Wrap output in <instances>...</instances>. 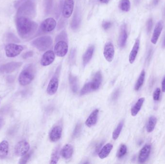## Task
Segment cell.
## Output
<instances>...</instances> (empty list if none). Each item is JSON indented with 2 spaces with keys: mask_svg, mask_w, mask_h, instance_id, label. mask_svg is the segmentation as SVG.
Wrapping results in <instances>:
<instances>
[{
  "mask_svg": "<svg viewBox=\"0 0 165 164\" xmlns=\"http://www.w3.org/2000/svg\"><path fill=\"white\" fill-rule=\"evenodd\" d=\"M30 148V144L28 142L25 140L20 141L15 146V154L18 157H23L28 153Z\"/></svg>",
  "mask_w": 165,
  "mask_h": 164,
  "instance_id": "cell-6",
  "label": "cell"
},
{
  "mask_svg": "<svg viewBox=\"0 0 165 164\" xmlns=\"http://www.w3.org/2000/svg\"><path fill=\"white\" fill-rule=\"evenodd\" d=\"M82 16L80 9L77 8L74 13V16L71 21V26L73 30H77L81 25Z\"/></svg>",
  "mask_w": 165,
  "mask_h": 164,
  "instance_id": "cell-13",
  "label": "cell"
},
{
  "mask_svg": "<svg viewBox=\"0 0 165 164\" xmlns=\"http://www.w3.org/2000/svg\"><path fill=\"white\" fill-rule=\"evenodd\" d=\"M55 58V54L53 51L49 50L43 54L41 60V64L43 66H47L51 64Z\"/></svg>",
  "mask_w": 165,
  "mask_h": 164,
  "instance_id": "cell-14",
  "label": "cell"
},
{
  "mask_svg": "<svg viewBox=\"0 0 165 164\" xmlns=\"http://www.w3.org/2000/svg\"><path fill=\"white\" fill-rule=\"evenodd\" d=\"M161 89L160 88H157L153 94V99L155 101L159 100L160 95Z\"/></svg>",
  "mask_w": 165,
  "mask_h": 164,
  "instance_id": "cell-38",
  "label": "cell"
},
{
  "mask_svg": "<svg viewBox=\"0 0 165 164\" xmlns=\"http://www.w3.org/2000/svg\"><path fill=\"white\" fill-rule=\"evenodd\" d=\"M68 40V37H67V34L65 31H62L61 33L57 37L56 41L57 43L58 41H66Z\"/></svg>",
  "mask_w": 165,
  "mask_h": 164,
  "instance_id": "cell-35",
  "label": "cell"
},
{
  "mask_svg": "<svg viewBox=\"0 0 165 164\" xmlns=\"http://www.w3.org/2000/svg\"><path fill=\"white\" fill-rule=\"evenodd\" d=\"M94 46H90L87 48L86 52L83 55L82 62H83V64L84 66H86L91 59L92 57L93 56V54L94 52Z\"/></svg>",
  "mask_w": 165,
  "mask_h": 164,
  "instance_id": "cell-21",
  "label": "cell"
},
{
  "mask_svg": "<svg viewBox=\"0 0 165 164\" xmlns=\"http://www.w3.org/2000/svg\"><path fill=\"white\" fill-rule=\"evenodd\" d=\"M159 0H153V4L155 5H158V3H159Z\"/></svg>",
  "mask_w": 165,
  "mask_h": 164,
  "instance_id": "cell-47",
  "label": "cell"
},
{
  "mask_svg": "<svg viewBox=\"0 0 165 164\" xmlns=\"http://www.w3.org/2000/svg\"><path fill=\"white\" fill-rule=\"evenodd\" d=\"M59 87V78L58 75L56 74L50 79L47 86V94L50 95H52L56 93Z\"/></svg>",
  "mask_w": 165,
  "mask_h": 164,
  "instance_id": "cell-12",
  "label": "cell"
},
{
  "mask_svg": "<svg viewBox=\"0 0 165 164\" xmlns=\"http://www.w3.org/2000/svg\"><path fill=\"white\" fill-rule=\"evenodd\" d=\"M27 1H31V0H27Z\"/></svg>",
  "mask_w": 165,
  "mask_h": 164,
  "instance_id": "cell-50",
  "label": "cell"
},
{
  "mask_svg": "<svg viewBox=\"0 0 165 164\" xmlns=\"http://www.w3.org/2000/svg\"><path fill=\"white\" fill-rule=\"evenodd\" d=\"M112 148L113 145L112 144L110 143L106 144V145H105L99 152V157L101 159H104L107 157L111 152Z\"/></svg>",
  "mask_w": 165,
  "mask_h": 164,
  "instance_id": "cell-24",
  "label": "cell"
},
{
  "mask_svg": "<svg viewBox=\"0 0 165 164\" xmlns=\"http://www.w3.org/2000/svg\"><path fill=\"white\" fill-rule=\"evenodd\" d=\"M163 22L162 21H159L156 24V26L154 29L153 36H152V39H151V41L153 44H156V43H157L159 36L160 35L162 29H163Z\"/></svg>",
  "mask_w": 165,
  "mask_h": 164,
  "instance_id": "cell-18",
  "label": "cell"
},
{
  "mask_svg": "<svg viewBox=\"0 0 165 164\" xmlns=\"http://www.w3.org/2000/svg\"><path fill=\"white\" fill-rule=\"evenodd\" d=\"M69 81L70 85V87H71L72 92L76 93L78 91V81H77L76 77L72 75V74H70L69 77Z\"/></svg>",
  "mask_w": 165,
  "mask_h": 164,
  "instance_id": "cell-27",
  "label": "cell"
},
{
  "mask_svg": "<svg viewBox=\"0 0 165 164\" xmlns=\"http://www.w3.org/2000/svg\"><path fill=\"white\" fill-rule=\"evenodd\" d=\"M74 0H65L62 7V15L65 18H70L74 11Z\"/></svg>",
  "mask_w": 165,
  "mask_h": 164,
  "instance_id": "cell-11",
  "label": "cell"
},
{
  "mask_svg": "<svg viewBox=\"0 0 165 164\" xmlns=\"http://www.w3.org/2000/svg\"><path fill=\"white\" fill-rule=\"evenodd\" d=\"M68 51V45L66 41H58L54 47V53L59 57H63L66 56Z\"/></svg>",
  "mask_w": 165,
  "mask_h": 164,
  "instance_id": "cell-8",
  "label": "cell"
},
{
  "mask_svg": "<svg viewBox=\"0 0 165 164\" xmlns=\"http://www.w3.org/2000/svg\"><path fill=\"white\" fill-rule=\"evenodd\" d=\"M145 70H142L135 86L134 89L135 91H139L140 89L141 88L145 81Z\"/></svg>",
  "mask_w": 165,
  "mask_h": 164,
  "instance_id": "cell-29",
  "label": "cell"
},
{
  "mask_svg": "<svg viewBox=\"0 0 165 164\" xmlns=\"http://www.w3.org/2000/svg\"><path fill=\"white\" fill-rule=\"evenodd\" d=\"M76 51L75 49H72L71 51L70 54V61L71 63H73L74 62L75 60V57H76Z\"/></svg>",
  "mask_w": 165,
  "mask_h": 164,
  "instance_id": "cell-39",
  "label": "cell"
},
{
  "mask_svg": "<svg viewBox=\"0 0 165 164\" xmlns=\"http://www.w3.org/2000/svg\"><path fill=\"white\" fill-rule=\"evenodd\" d=\"M99 109L94 110L86 120V125L88 127H91L96 124L97 122V116L99 114Z\"/></svg>",
  "mask_w": 165,
  "mask_h": 164,
  "instance_id": "cell-20",
  "label": "cell"
},
{
  "mask_svg": "<svg viewBox=\"0 0 165 164\" xmlns=\"http://www.w3.org/2000/svg\"><path fill=\"white\" fill-rule=\"evenodd\" d=\"M9 143L6 140L2 141L0 143V158L4 159L8 155L9 152Z\"/></svg>",
  "mask_w": 165,
  "mask_h": 164,
  "instance_id": "cell-23",
  "label": "cell"
},
{
  "mask_svg": "<svg viewBox=\"0 0 165 164\" xmlns=\"http://www.w3.org/2000/svg\"><path fill=\"white\" fill-rule=\"evenodd\" d=\"M36 14L35 3L31 1H27L21 5L16 13V18L19 17L33 18Z\"/></svg>",
  "mask_w": 165,
  "mask_h": 164,
  "instance_id": "cell-2",
  "label": "cell"
},
{
  "mask_svg": "<svg viewBox=\"0 0 165 164\" xmlns=\"http://www.w3.org/2000/svg\"></svg>",
  "mask_w": 165,
  "mask_h": 164,
  "instance_id": "cell-51",
  "label": "cell"
},
{
  "mask_svg": "<svg viewBox=\"0 0 165 164\" xmlns=\"http://www.w3.org/2000/svg\"><path fill=\"white\" fill-rule=\"evenodd\" d=\"M157 123V119L154 116H151L149 118L147 124L146 126V130L148 132L150 133L153 131Z\"/></svg>",
  "mask_w": 165,
  "mask_h": 164,
  "instance_id": "cell-28",
  "label": "cell"
},
{
  "mask_svg": "<svg viewBox=\"0 0 165 164\" xmlns=\"http://www.w3.org/2000/svg\"><path fill=\"white\" fill-rule=\"evenodd\" d=\"M23 50L21 45L14 43H9L5 47V52L8 57H15L18 56Z\"/></svg>",
  "mask_w": 165,
  "mask_h": 164,
  "instance_id": "cell-5",
  "label": "cell"
},
{
  "mask_svg": "<svg viewBox=\"0 0 165 164\" xmlns=\"http://www.w3.org/2000/svg\"><path fill=\"white\" fill-rule=\"evenodd\" d=\"M59 148H56L52 154L50 159V164H57L59 160Z\"/></svg>",
  "mask_w": 165,
  "mask_h": 164,
  "instance_id": "cell-33",
  "label": "cell"
},
{
  "mask_svg": "<svg viewBox=\"0 0 165 164\" xmlns=\"http://www.w3.org/2000/svg\"><path fill=\"white\" fill-rule=\"evenodd\" d=\"M162 46L165 48V35L164 36V38L163 41V44H162Z\"/></svg>",
  "mask_w": 165,
  "mask_h": 164,
  "instance_id": "cell-49",
  "label": "cell"
},
{
  "mask_svg": "<svg viewBox=\"0 0 165 164\" xmlns=\"http://www.w3.org/2000/svg\"><path fill=\"white\" fill-rule=\"evenodd\" d=\"M153 25V20H152V18H150L148 20L147 23V31L148 33L150 32L152 30Z\"/></svg>",
  "mask_w": 165,
  "mask_h": 164,
  "instance_id": "cell-41",
  "label": "cell"
},
{
  "mask_svg": "<svg viewBox=\"0 0 165 164\" xmlns=\"http://www.w3.org/2000/svg\"><path fill=\"white\" fill-rule=\"evenodd\" d=\"M35 69L33 64H29L24 68L21 72L18 78V81L22 86H26L31 83L34 79Z\"/></svg>",
  "mask_w": 165,
  "mask_h": 164,
  "instance_id": "cell-3",
  "label": "cell"
},
{
  "mask_svg": "<svg viewBox=\"0 0 165 164\" xmlns=\"http://www.w3.org/2000/svg\"><path fill=\"white\" fill-rule=\"evenodd\" d=\"M119 94V90H117L114 92V94L112 95V99L114 100H116L118 98V95Z\"/></svg>",
  "mask_w": 165,
  "mask_h": 164,
  "instance_id": "cell-43",
  "label": "cell"
},
{
  "mask_svg": "<svg viewBox=\"0 0 165 164\" xmlns=\"http://www.w3.org/2000/svg\"><path fill=\"white\" fill-rule=\"evenodd\" d=\"M115 47L111 42H108L105 45L103 55L105 58L109 62H111L114 59L115 56Z\"/></svg>",
  "mask_w": 165,
  "mask_h": 164,
  "instance_id": "cell-10",
  "label": "cell"
},
{
  "mask_svg": "<svg viewBox=\"0 0 165 164\" xmlns=\"http://www.w3.org/2000/svg\"><path fill=\"white\" fill-rule=\"evenodd\" d=\"M140 44V40L138 39L136 40L134 46L132 49L131 52L130 53L129 61L130 64H133L136 58L137 57L138 53L139 51Z\"/></svg>",
  "mask_w": 165,
  "mask_h": 164,
  "instance_id": "cell-19",
  "label": "cell"
},
{
  "mask_svg": "<svg viewBox=\"0 0 165 164\" xmlns=\"http://www.w3.org/2000/svg\"><path fill=\"white\" fill-rule=\"evenodd\" d=\"M16 26L19 36L23 39H27L34 35L38 25L31 18L19 17L16 18Z\"/></svg>",
  "mask_w": 165,
  "mask_h": 164,
  "instance_id": "cell-1",
  "label": "cell"
},
{
  "mask_svg": "<svg viewBox=\"0 0 165 164\" xmlns=\"http://www.w3.org/2000/svg\"><path fill=\"white\" fill-rule=\"evenodd\" d=\"M103 143L104 142H102V143H100L99 145H98L97 147V148L96 149V153H97V152H99V151H100V149H101L102 148V145L103 144Z\"/></svg>",
  "mask_w": 165,
  "mask_h": 164,
  "instance_id": "cell-45",
  "label": "cell"
},
{
  "mask_svg": "<svg viewBox=\"0 0 165 164\" xmlns=\"http://www.w3.org/2000/svg\"><path fill=\"white\" fill-rule=\"evenodd\" d=\"M145 101V98L144 97L140 98L139 100H138L137 103H136V104L131 109V113L132 116L135 117L138 114V113H139V112L142 108Z\"/></svg>",
  "mask_w": 165,
  "mask_h": 164,
  "instance_id": "cell-26",
  "label": "cell"
},
{
  "mask_svg": "<svg viewBox=\"0 0 165 164\" xmlns=\"http://www.w3.org/2000/svg\"><path fill=\"white\" fill-rule=\"evenodd\" d=\"M3 119H2V118H0V127H1L3 125Z\"/></svg>",
  "mask_w": 165,
  "mask_h": 164,
  "instance_id": "cell-48",
  "label": "cell"
},
{
  "mask_svg": "<svg viewBox=\"0 0 165 164\" xmlns=\"http://www.w3.org/2000/svg\"><path fill=\"white\" fill-rule=\"evenodd\" d=\"M81 128H82V126L80 123H78L75 126V129H74L73 134H72V136L73 137H76L78 136L79 134H80L81 131Z\"/></svg>",
  "mask_w": 165,
  "mask_h": 164,
  "instance_id": "cell-36",
  "label": "cell"
},
{
  "mask_svg": "<svg viewBox=\"0 0 165 164\" xmlns=\"http://www.w3.org/2000/svg\"><path fill=\"white\" fill-rule=\"evenodd\" d=\"M151 150V146L150 144H146L142 148L139 153L138 160L141 164L145 163L149 158Z\"/></svg>",
  "mask_w": 165,
  "mask_h": 164,
  "instance_id": "cell-15",
  "label": "cell"
},
{
  "mask_svg": "<svg viewBox=\"0 0 165 164\" xmlns=\"http://www.w3.org/2000/svg\"><path fill=\"white\" fill-rule=\"evenodd\" d=\"M53 43V40L49 36H43L33 41L32 45L40 51H45Z\"/></svg>",
  "mask_w": 165,
  "mask_h": 164,
  "instance_id": "cell-4",
  "label": "cell"
},
{
  "mask_svg": "<svg viewBox=\"0 0 165 164\" xmlns=\"http://www.w3.org/2000/svg\"><path fill=\"white\" fill-rule=\"evenodd\" d=\"M123 125H124V122H120L118 125V126H117V128L115 129V130H114L112 135V139L114 140H116L118 138V137L119 136L120 134L121 133L123 127Z\"/></svg>",
  "mask_w": 165,
  "mask_h": 164,
  "instance_id": "cell-31",
  "label": "cell"
},
{
  "mask_svg": "<svg viewBox=\"0 0 165 164\" xmlns=\"http://www.w3.org/2000/svg\"><path fill=\"white\" fill-rule=\"evenodd\" d=\"M93 91L94 90L92 85L91 81H90L87 83L82 87L80 91V95H84Z\"/></svg>",
  "mask_w": 165,
  "mask_h": 164,
  "instance_id": "cell-30",
  "label": "cell"
},
{
  "mask_svg": "<svg viewBox=\"0 0 165 164\" xmlns=\"http://www.w3.org/2000/svg\"><path fill=\"white\" fill-rule=\"evenodd\" d=\"M102 81V73L100 71H97L95 75L93 80L91 81L92 85L93 90L96 91L100 87Z\"/></svg>",
  "mask_w": 165,
  "mask_h": 164,
  "instance_id": "cell-25",
  "label": "cell"
},
{
  "mask_svg": "<svg viewBox=\"0 0 165 164\" xmlns=\"http://www.w3.org/2000/svg\"><path fill=\"white\" fill-rule=\"evenodd\" d=\"M102 3H104V4H107L109 3L110 0H100Z\"/></svg>",
  "mask_w": 165,
  "mask_h": 164,
  "instance_id": "cell-46",
  "label": "cell"
},
{
  "mask_svg": "<svg viewBox=\"0 0 165 164\" xmlns=\"http://www.w3.org/2000/svg\"><path fill=\"white\" fill-rule=\"evenodd\" d=\"M127 39V26L125 24H124L121 27L120 31L119 36L118 38V45L121 48H123L125 46Z\"/></svg>",
  "mask_w": 165,
  "mask_h": 164,
  "instance_id": "cell-16",
  "label": "cell"
},
{
  "mask_svg": "<svg viewBox=\"0 0 165 164\" xmlns=\"http://www.w3.org/2000/svg\"><path fill=\"white\" fill-rule=\"evenodd\" d=\"M120 8L124 12H128L130 9V0H121L120 3Z\"/></svg>",
  "mask_w": 165,
  "mask_h": 164,
  "instance_id": "cell-32",
  "label": "cell"
},
{
  "mask_svg": "<svg viewBox=\"0 0 165 164\" xmlns=\"http://www.w3.org/2000/svg\"><path fill=\"white\" fill-rule=\"evenodd\" d=\"M33 55V52L32 51L27 52V53H25L23 56L24 59H27L29 57H32Z\"/></svg>",
  "mask_w": 165,
  "mask_h": 164,
  "instance_id": "cell-42",
  "label": "cell"
},
{
  "mask_svg": "<svg viewBox=\"0 0 165 164\" xmlns=\"http://www.w3.org/2000/svg\"><path fill=\"white\" fill-rule=\"evenodd\" d=\"M162 91L163 92H165V76L164 77L162 82Z\"/></svg>",
  "mask_w": 165,
  "mask_h": 164,
  "instance_id": "cell-44",
  "label": "cell"
},
{
  "mask_svg": "<svg viewBox=\"0 0 165 164\" xmlns=\"http://www.w3.org/2000/svg\"><path fill=\"white\" fill-rule=\"evenodd\" d=\"M22 62H12L0 66V72L2 73H10L16 70L22 65Z\"/></svg>",
  "mask_w": 165,
  "mask_h": 164,
  "instance_id": "cell-7",
  "label": "cell"
},
{
  "mask_svg": "<svg viewBox=\"0 0 165 164\" xmlns=\"http://www.w3.org/2000/svg\"><path fill=\"white\" fill-rule=\"evenodd\" d=\"M61 155L64 158L68 159L72 157L74 153V148L70 144H67L61 151Z\"/></svg>",
  "mask_w": 165,
  "mask_h": 164,
  "instance_id": "cell-22",
  "label": "cell"
},
{
  "mask_svg": "<svg viewBox=\"0 0 165 164\" xmlns=\"http://www.w3.org/2000/svg\"><path fill=\"white\" fill-rule=\"evenodd\" d=\"M56 21L53 18H48L43 21L40 26V28L44 32H51L56 28Z\"/></svg>",
  "mask_w": 165,
  "mask_h": 164,
  "instance_id": "cell-9",
  "label": "cell"
},
{
  "mask_svg": "<svg viewBox=\"0 0 165 164\" xmlns=\"http://www.w3.org/2000/svg\"><path fill=\"white\" fill-rule=\"evenodd\" d=\"M31 152L30 153H27L26 155H23L21 159L19 161V164H26L27 162V161L30 159V157L31 156Z\"/></svg>",
  "mask_w": 165,
  "mask_h": 164,
  "instance_id": "cell-37",
  "label": "cell"
},
{
  "mask_svg": "<svg viewBox=\"0 0 165 164\" xmlns=\"http://www.w3.org/2000/svg\"><path fill=\"white\" fill-rule=\"evenodd\" d=\"M62 127L59 126H55L52 129L49 134V139L52 142H56L60 139L62 135Z\"/></svg>",
  "mask_w": 165,
  "mask_h": 164,
  "instance_id": "cell-17",
  "label": "cell"
},
{
  "mask_svg": "<svg viewBox=\"0 0 165 164\" xmlns=\"http://www.w3.org/2000/svg\"><path fill=\"white\" fill-rule=\"evenodd\" d=\"M112 26V23L110 21H104L102 23V27L105 30L110 29Z\"/></svg>",
  "mask_w": 165,
  "mask_h": 164,
  "instance_id": "cell-40",
  "label": "cell"
},
{
  "mask_svg": "<svg viewBox=\"0 0 165 164\" xmlns=\"http://www.w3.org/2000/svg\"><path fill=\"white\" fill-rule=\"evenodd\" d=\"M127 147L125 144H122L120 147L119 149L118 150L117 153V157L118 158H121L124 157L127 153Z\"/></svg>",
  "mask_w": 165,
  "mask_h": 164,
  "instance_id": "cell-34",
  "label": "cell"
}]
</instances>
